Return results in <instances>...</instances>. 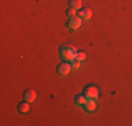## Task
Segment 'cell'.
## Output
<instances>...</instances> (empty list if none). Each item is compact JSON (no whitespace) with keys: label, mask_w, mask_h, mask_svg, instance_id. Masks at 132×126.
<instances>
[{"label":"cell","mask_w":132,"mask_h":126,"mask_svg":"<svg viewBox=\"0 0 132 126\" xmlns=\"http://www.w3.org/2000/svg\"><path fill=\"white\" fill-rule=\"evenodd\" d=\"M76 53H77L76 48L73 45H69V43H65V45H62L59 48V55L66 62H70L73 59H76Z\"/></svg>","instance_id":"6da1fadb"},{"label":"cell","mask_w":132,"mask_h":126,"mask_svg":"<svg viewBox=\"0 0 132 126\" xmlns=\"http://www.w3.org/2000/svg\"><path fill=\"white\" fill-rule=\"evenodd\" d=\"M81 18L79 17V15H73V17H69L68 18V23H66V27L69 28L70 31H76V30H79V28L81 27Z\"/></svg>","instance_id":"7a4b0ae2"},{"label":"cell","mask_w":132,"mask_h":126,"mask_svg":"<svg viewBox=\"0 0 132 126\" xmlns=\"http://www.w3.org/2000/svg\"><path fill=\"white\" fill-rule=\"evenodd\" d=\"M83 94L86 95V98L97 100V98H98V95H100V91H98V88H97V87H94V86H89V87L84 88Z\"/></svg>","instance_id":"3957f363"},{"label":"cell","mask_w":132,"mask_h":126,"mask_svg":"<svg viewBox=\"0 0 132 126\" xmlns=\"http://www.w3.org/2000/svg\"><path fill=\"white\" fill-rule=\"evenodd\" d=\"M56 70H58V74H59V76H68L69 73H70V70H72L70 62L63 60L61 65L58 66V67H56Z\"/></svg>","instance_id":"277c9868"},{"label":"cell","mask_w":132,"mask_h":126,"mask_svg":"<svg viewBox=\"0 0 132 126\" xmlns=\"http://www.w3.org/2000/svg\"><path fill=\"white\" fill-rule=\"evenodd\" d=\"M23 98H24V101H27V102L32 104L34 101H35V98H37V94H35V91H34V90H31V88H27V90L24 91Z\"/></svg>","instance_id":"5b68a950"},{"label":"cell","mask_w":132,"mask_h":126,"mask_svg":"<svg viewBox=\"0 0 132 126\" xmlns=\"http://www.w3.org/2000/svg\"><path fill=\"white\" fill-rule=\"evenodd\" d=\"M77 15L81 20H90L93 15V11L92 8H80V10H77Z\"/></svg>","instance_id":"8992f818"},{"label":"cell","mask_w":132,"mask_h":126,"mask_svg":"<svg viewBox=\"0 0 132 126\" xmlns=\"http://www.w3.org/2000/svg\"><path fill=\"white\" fill-rule=\"evenodd\" d=\"M84 109H86L87 112H93L94 109H96L97 104H96V100H92V98H87V101L84 102Z\"/></svg>","instance_id":"52a82bcc"},{"label":"cell","mask_w":132,"mask_h":126,"mask_svg":"<svg viewBox=\"0 0 132 126\" xmlns=\"http://www.w3.org/2000/svg\"><path fill=\"white\" fill-rule=\"evenodd\" d=\"M17 111L20 113H23V115H26V113L30 111V102H27V101H24V102H20L17 105Z\"/></svg>","instance_id":"ba28073f"},{"label":"cell","mask_w":132,"mask_h":126,"mask_svg":"<svg viewBox=\"0 0 132 126\" xmlns=\"http://www.w3.org/2000/svg\"><path fill=\"white\" fill-rule=\"evenodd\" d=\"M69 7L75 8V10H80L81 8V0H69Z\"/></svg>","instance_id":"9c48e42d"},{"label":"cell","mask_w":132,"mask_h":126,"mask_svg":"<svg viewBox=\"0 0 132 126\" xmlns=\"http://www.w3.org/2000/svg\"><path fill=\"white\" fill-rule=\"evenodd\" d=\"M87 101L86 95L84 94H77L76 97H75V102L77 104V105H84V102Z\"/></svg>","instance_id":"30bf717a"},{"label":"cell","mask_w":132,"mask_h":126,"mask_svg":"<svg viewBox=\"0 0 132 126\" xmlns=\"http://www.w3.org/2000/svg\"><path fill=\"white\" fill-rule=\"evenodd\" d=\"M80 63H81V62H79L77 59H73V60H70L72 69H73V70H77V69H80Z\"/></svg>","instance_id":"8fae6325"},{"label":"cell","mask_w":132,"mask_h":126,"mask_svg":"<svg viewBox=\"0 0 132 126\" xmlns=\"http://www.w3.org/2000/svg\"><path fill=\"white\" fill-rule=\"evenodd\" d=\"M76 59L79 62H83V60H86V59H87V55L84 52H77L76 53Z\"/></svg>","instance_id":"7c38bea8"},{"label":"cell","mask_w":132,"mask_h":126,"mask_svg":"<svg viewBox=\"0 0 132 126\" xmlns=\"http://www.w3.org/2000/svg\"><path fill=\"white\" fill-rule=\"evenodd\" d=\"M76 11H77V10H75V8H70V7H69L66 13H68L69 17H73V15H76Z\"/></svg>","instance_id":"4fadbf2b"}]
</instances>
